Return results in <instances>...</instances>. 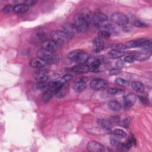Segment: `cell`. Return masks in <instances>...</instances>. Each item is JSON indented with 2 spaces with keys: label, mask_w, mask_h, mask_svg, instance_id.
Segmentation results:
<instances>
[{
  "label": "cell",
  "mask_w": 152,
  "mask_h": 152,
  "mask_svg": "<svg viewBox=\"0 0 152 152\" xmlns=\"http://www.w3.org/2000/svg\"><path fill=\"white\" fill-rule=\"evenodd\" d=\"M37 56L49 64H56L59 61L58 55L53 52H50L42 48L37 51Z\"/></svg>",
  "instance_id": "cell-1"
},
{
  "label": "cell",
  "mask_w": 152,
  "mask_h": 152,
  "mask_svg": "<svg viewBox=\"0 0 152 152\" xmlns=\"http://www.w3.org/2000/svg\"><path fill=\"white\" fill-rule=\"evenodd\" d=\"M68 58L78 64H82L87 61L89 56L87 53L83 50H74L68 53Z\"/></svg>",
  "instance_id": "cell-2"
},
{
  "label": "cell",
  "mask_w": 152,
  "mask_h": 152,
  "mask_svg": "<svg viewBox=\"0 0 152 152\" xmlns=\"http://www.w3.org/2000/svg\"><path fill=\"white\" fill-rule=\"evenodd\" d=\"M111 21L116 25L123 27L129 23L128 17L120 12H115L110 15Z\"/></svg>",
  "instance_id": "cell-3"
},
{
  "label": "cell",
  "mask_w": 152,
  "mask_h": 152,
  "mask_svg": "<svg viewBox=\"0 0 152 152\" xmlns=\"http://www.w3.org/2000/svg\"><path fill=\"white\" fill-rule=\"evenodd\" d=\"M50 36L52 40L58 44L66 42L71 38L65 32L62 30H53L50 32Z\"/></svg>",
  "instance_id": "cell-4"
},
{
  "label": "cell",
  "mask_w": 152,
  "mask_h": 152,
  "mask_svg": "<svg viewBox=\"0 0 152 152\" xmlns=\"http://www.w3.org/2000/svg\"><path fill=\"white\" fill-rule=\"evenodd\" d=\"M88 23H89L80 14H77L75 15L73 24L79 32H84L86 31L88 27Z\"/></svg>",
  "instance_id": "cell-5"
},
{
  "label": "cell",
  "mask_w": 152,
  "mask_h": 152,
  "mask_svg": "<svg viewBox=\"0 0 152 152\" xmlns=\"http://www.w3.org/2000/svg\"><path fill=\"white\" fill-rule=\"evenodd\" d=\"M107 82L101 78H96L93 80L90 83V87L94 90H102L106 88Z\"/></svg>",
  "instance_id": "cell-6"
},
{
  "label": "cell",
  "mask_w": 152,
  "mask_h": 152,
  "mask_svg": "<svg viewBox=\"0 0 152 152\" xmlns=\"http://www.w3.org/2000/svg\"><path fill=\"white\" fill-rule=\"evenodd\" d=\"M87 149L90 152H103L105 151L104 146L96 141H89L87 145Z\"/></svg>",
  "instance_id": "cell-7"
},
{
  "label": "cell",
  "mask_w": 152,
  "mask_h": 152,
  "mask_svg": "<svg viewBox=\"0 0 152 152\" xmlns=\"http://www.w3.org/2000/svg\"><path fill=\"white\" fill-rule=\"evenodd\" d=\"M63 31L65 32L68 35H69L71 37L75 36L79 32L76 27L74 24L71 23H66L62 26Z\"/></svg>",
  "instance_id": "cell-8"
},
{
  "label": "cell",
  "mask_w": 152,
  "mask_h": 152,
  "mask_svg": "<svg viewBox=\"0 0 152 152\" xmlns=\"http://www.w3.org/2000/svg\"><path fill=\"white\" fill-rule=\"evenodd\" d=\"M87 87V84L85 81V80L82 78H79L74 81L72 88L75 92H81L83 91Z\"/></svg>",
  "instance_id": "cell-9"
},
{
  "label": "cell",
  "mask_w": 152,
  "mask_h": 152,
  "mask_svg": "<svg viewBox=\"0 0 152 152\" xmlns=\"http://www.w3.org/2000/svg\"><path fill=\"white\" fill-rule=\"evenodd\" d=\"M42 49L50 51V52H54L58 48V45L56 42L53 40H45L42 44Z\"/></svg>",
  "instance_id": "cell-10"
},
{
  "label": "cell",
  "mask_w": 152,
  "mask_h": 152,
  "mask_svg": "<svg viewBox=\"0 0 152 152\" xmlns=\"http://www.w3.org/2000/svg\"><path fill=\"white\" fill-rule=\"evenodd\" d=\"M137 97L133 93H129L124 97V104L126 107H130L134 104Z\"/></svg>",
  "instance_id": "cell-11"
},
{
  "label": "cell",
  "mask_w": 152,
  "mask_h": 152,
  "mask_svg": "<svg viewBox=\"0 0 152 152\" xmlns=\"http://www.w3.org/2000/svg\"><path fill=\"white\" fill-rule=\"evenodd\" d=\"M34 78L39 82L46 81L49 78V75L46 71L44 69H39L35 72Z\"/></svg>",
  "instance_id": "cell-12"
},
{
  "label": "cell",
  "mask_w": 152,
  "mask_h": 152,
  "mask_svg": "<svg viewBox=\"0 0 152 152\" xmlns=\"http://www.w3.org/2000/svg\"><path fill=\"white\" fill-rule=\"evenodd\" d=\"M107 16L103 13H96L92 16V20L96 24H101L103 22L107 21Z\"/></svg>",
  "instance_id": "cell-13"
},
{
  "label": "cell",
  "mask_w": 152,
  "mask_h": 152,
  "mask_svg": "<svg viewBox=\"0 0 152 152\" xmlns=\"http://www.w3.org/2000/svg\"><path fill=\"white\" fill-rule=\"evenodd\" d=\"M30 65L35 68H42L46 65V62L39 58H33L30 61Z\"/></svg>",
  "instance_id": "cell-14"
},
{
  "label": "cell",
  "mask_w": 152,
  "mask_h": 152,
  "mask_svg": "<svg viewBox=\"0 0 152 152\" xmlns=\"http://www.w3.org/2000/svg\"><path fill=\"white\" fill-rule=\"evenodd\" d=\"M151 56V52H147V51H144V52H136L133 55V56L135 59V60L142 61H145L148 59Z\"/></svg>",
  "instance_id": "cell-15"
},
{
  "label": "cell",
  "mask_w": 152,
  "mask_h": 152,
  "mask_svg": "<svg viewBox=\"0 0 152 152\" xmlns=\"http://www.w3.org/2000/svg\"><path fill=\"white\" fill-rule=\"evenodd\" d=\"M102 63L100 58H97L94 59L91 62L88 63V64H87L89 66V69L90 71L92 72H96L99 71V66Z\"/></svg>",
  "instance_id": "cell-16"
},
{
  "label": "cell",
  "mask_w": 152,
  "mask_h": 152,
  "mask_svg": "<svg viewBox=\"0 0 152 152\" xmlns=\"http://www.w3.org/2000/svg\"><path fill=\"white\" fill-rule=\"evenodd\" d=\"M71 70L73 72H78V73H84L90 71L89 69V66L87 64H78L77 65L74 66L72 68Z\"/></svg>",
  "instance_id": "cell-17"
},
{
  "label": "cell",
  "mask_w": 152,
  "mask_h": 152,
  "mask_svg": "<svg viewBox=\"0 0 152 152\" xmlns=\"http://www.w3.org/2000/svg\"><path fill=\"white\" fill-rule=\"evenodd\" d=\"M93 46L94 48V51L96 52H100L104 48V42L100 37H97L94 39Z\"/></svg>",
  "instance_id": "cell-18"
},
{
  "label": "cell",
  "mask_w": 152,
  "mask_h": 152,
  "mask_svg": "<svg viewBox=\"0 0 152 152\" xmlns=\"http://www.w3.org/2000/svg\"><path fill=\"white\" fill-rule=\"evenodd\" d=\"M97 123L101 127H102L103 128H104L106 130H109L112 125V124H113L112 122V121H110V119L107 120V119H106L104 118L98 119Z\"/></svg>",
  "instance_id": "cell-19"
},
{
  "label": "cell",
  "mask_w": 152,
  "mask_h": 152,
  "mask_svg": "<svg viewBox=\"0 0 152 152\" xmlns=\"http://www.w3.org/2000/svg\"><path fill=\"white\" fill-rule=\"evenodd\" d=\"M124 55H125V53L123 51H120L116 49H112L110 50L107 53L108 57L112 59L120 58L124 56Z\"/></svg>",
  "instance_id": "cell-20"
},
{
  "label": "cell",
  "mask_w": 152,
  "mask_h": 152,
  "mask_svg": "<svg viewBox=\"0 0 152 152\" xmlns=\"http://www.w3.org/2000/svg\"><path fill=\"white\" fill-rule=\"evenodd\" d=\"M107 107L112 111L118 112L121 109L122 106L119 102L116 100H112L108 103Z\"/></svg>",
  "instance_id": "cell-21"
},
{
  "label": "cell",
  "mask_w": 152,
  "mask_h": 152,
  "mask_svg": "<svg viewBox=\"0 0 152 152\" xmlns=\"http://www.w3.org/2000/svg\"><path fill=\"white\" fill-rule=\"evenodd\" d=\"M28 6L25 4H18L14 7L13 11L16 14H23L28 11Z\"/></svg>",
  "instance_id": "cell-22"
},
{
  "label": "cell",
  "mask_w": 152,
  "mask_h": 152,
  "mask_svg": "<svg viewBox=\"0 0 152 152\" xmlns=\"http://www.w3.org/2000/svg\"><path fill=\"white\" fill-rule=\"evenodd\" d=\"M145 51L151 52V43L149 40H140V43L139 47Z\"/></svg>",
  "instance_id": "cell-23"
},
{
  "label": "cell",
  "mask_w": 152,
  "mask_h": 152,
  "mask_svg": "<svg viewBox=\"0 0 152 152\" xmlns=\"http://www.w3.org/2000/svg\"><path fill=\"white\" fill-rule=\"evenodd\" d=\"M131 87L134 90L138 93H143L144 91V86L143 84L140 81H134L131 84Z\"/></svg>",
  "instance_id": "cell-24"
},
{
  "label": "cell",
  "mask_w": 152,
  "mask_h": 152,
  "mask_svg": "<svg viewBox=\"0 0 152 152\" xmlns=\"http://www.w3.org/2000/svg\"><path fill=\"white\" fill-rule=\"evenodd\" d=\"M113 136L116 137L118 138H124L126 137V133L122 129H115L112 132Z\"/></svg>",
  "instance_id": "cell-25"
},
{
  "label": "cell",
  "mask_w": 152,
  "mask_h": 152,
  "mask_svg": "<svg viewBox=\"0 0 152 152\" xmlns=\"http://www.w3.org/2000/svg\"><path fill=\"white\" fill-rule=\"evenodd\" d=\"M55 94H56V91H54L52 89L49 88L48 90L44 91V93L43 94V99L45 101H48Z\"/></svg>",
  "instance_id": "cell-26"
},
{
  "label": "cell",
  "mask_w": 152,
  "mask_h": 152,
  "mask_svg": "<svg viewBox=\"0 0 152 152\" xmlns=\"http://www.w3.org/2000/svg\"><path fill=\"white\" fill-rule=\"evenodd\" d=\"M36 87L37 89L42 91H46L49 88V83L46 81H41L38 82L36 85Z\"/></svg>",
  "instance_id": "cell-27"
},
{
  "label": "cell",
  "mask_w": 152,
  "mask_h": 152,
  "mask_svg": "<svg viewBox=\"0 0 152 152\" xmlns=\"http://www.w3.org/2000/svg\"><path fill=\"white\" fill-rule=\"evenodd\" d=\"M140 43V40H130L126 42L125 46L126 48H138Z\"/></svg>",
  "instance_id": "cell-28"
},
{
  "label": "cell",
  "mask_w": 152,
  "mask_h": 152,
  "mask_svg": "<svg viewBox=\"0 0 152 152\" xmlns=\"http://www.w3.org/2000/svg\"><path fill=\"white\" fill-rule=\"evenodd\" d=\"M98 35H99V37H100V39H102V38L107 39L110 37L111 34L107 30H106L105 29H103V30H100L99 31Z\"/></svg>",
  "instance_id": "cell-29"
},
{
  "label": "cell",
  "mask_w": 152,
  "mask_h": 152,
  "mask_svg": "<svg viewBox=\"0 0 152 152\" xmlns=\"http://www.w3.org/2000/svg\"><path fill=\"white\" fill-rule=\"evenodd\" d=\"M115 82L118 85L123 87H126L129 85V82L127 80L122 78H117L115 80Z\"/></svg>",
  "instance_id": "cell-30"
},
{
  "label": "cell",
  "mask_w": 152,
  "mask_h": 152,
  "mask_svg": "<svg viewBox=\"0 0 152 152\" xmlns=\"http://www.w3.org/2000/svg\"><path fill=\"white\" fill-rule=\"evenodd\" d=\"M72 78V75H71V74H67L64 75L61 78V79L60 80V81H61V82L63 84H65L67 82L69 81Z\"/></svg>",
  "instance_id": "cell-31"
},
{
  "label": "cell",
  "mask_w": 152,
  "mask_h": 152,
  "mask_svg": "<svg viewBox=\"0 0 152 152\" xmlns=\"http://www.w3.org/2000/svg\"><path fill=\"white\" fill-rule=\"evenodd\" d=\"M122 91V90L117 88H110L107 90V93L111 95H115Z\"/></svg>",
  "instance_id": "cell-32"
},
{
  "label": "cell",
  "mask_w": 152,
  "mask_h": 152,
  "mask_svg": "<svg viewBox=\"0 0 152 152\" xmlns=\"http://www.w3.org/2000/svg\"><path fill=\"white\" fill-rule=\"evenodd\" d=\"M133 25L136 27H141V28H144V27H148V25L147 24L138 20H136L134 21Z\"/></svg>",
  "instance_id": "cell-33"
},
{
  "label": "cell",
  "mask_w": 152,
  "mask_h": 152,
  "mask_svg": "<svg viewBox=\"0 0 152 152\" xmlns=\"http://www.w3.org/2000/svg\"><path fill=\"white\" fill-rule=\"evenodd\" d=\"M118 138L114 137V136L113 137H111L110 141V144H112V145L117 147L121 143V142L119 141V140Z\"/></svg>",
  "instance_id": "cell-34"
},
{
  "label": "cell",
  "mask_w": 152,
  "mask_h": 152,
  "mask_svg": "<svg viewBox=\"0 0 152 152\" xmlns=\"http://www.w3.org/2000/svg\"><path fill=\"white\" fill-rule=\"evenodd\" d=\"M14 10V7H12V5H5L3 8H2V11L5 13H10L11 12H12Z\"/></svg>",
  "instance_id": "cell-35"
},
{
  "label": "cell",
  "mask_w": 152,
  "mask_h": 152,
  "mask_svg": "<svg viewBox=\"0 0 152 152\" xmlns=\"http://www.w3.org/2000/svg\"><path fill=\"white\" fill-rule=\"evenodd\" d=\"M131 120L130 118H126L123 120L122 126L125 128H128L131 125Z\"/></svg>",
  "instance_id": "cell-36"
},
{
  "label": "cell",
  "mask_w": 152,
  "mask_h": 152,
  "mask_svg": "<svg viewBox=\"0 0 152 152\" xmlns=\"http://www.w3.org/2000/svg\"><path fill=\"white\" fill-rule=\"evenodd\" d=\"M135 61V59L133 55H128L124 58V61L128 63H132Z\"/></svg>",
  "instance_id": "cell-37"
},
{
  "label": "cell",
  "mask_w": 152,
  "mask_h": 152,
  "mask_svg": "<svg viewBox=\"0 0 152 152\" xmlns=\"http://www.w3.org/2000/svg\"><path fill=\"white\" fill-rule=\"evenodd\" d=\"M37 2L36 1L34 0H24L23 4H25L27 6H32L34 5Z\"/></svg>",
  "instance_id": "cell-38"
},
{
  "label": "cell",
  "mask_w": 152,
  "mask_h": 152,
  "mask_svg": "<svg viewBox=\"0 0 152 152\" xmlns=\"http://www.w3.org/2000/svg\"><path fill=\"white\" fill-rule=\"evenodd\" d=\"M125 49H126V47L125 46V45L119 44V45H115L114 49H116V50H120V51H123V50H124Z\"/></svg>",
  "instance_id": "cell-39"
},
{
  "label": "cell",
  "mask_w": 152,
  "mask_h": 152,
  "mask_svg": "<svg viewBox=\"0 0 152 152\" xmlns=\"http://www.w3.org/2000/svg\"><path fill=\"white\" fill-rule=\"evenodd\" d=\"M121 72V70L118 68H114L112 69L111 70H110L109 71V74L112 75H117L118 74H119Z\"/></svg>",
  "instance_id": "cell-40"
},
{
  "label": "cell",
  "mask_w": 152,
  "mask_h": 152,
  "mask_svg": "<svg viewBox=\"0 0 152 152\" xmlns=\"http://www.w3.org/2000/svg\"><path fill=\"white\" fill-rule=\"evenodd\" d=\"M116 66H117L118 67H119V68L122 67V66H124V62H122L121 61H118V62H116Z\"/></svg>",
  "instance_id": "cell-41"
}]
</instances>
